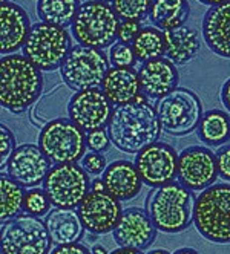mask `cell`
I'll return each instance as SVG.
<instances>
[{"mask_svg": "<svg viewBox=\"0 0 230 254\" xmlns=\"http://www.w3.org/2000/svg\"><path fill=\"white\" fill-rule=\"evenodd\" d=\"M106 127L111 144L129 155H137L156 142L163 132L155 106L143 94L131 103L115 106Z\"/></svg>", "mask_w": 230, "mask_h": 254, "instance_id": "obj_1", "label": "cell"}, {"mask_svg": "<svg viewBox=\"0 0 230 254\" xmlns=\"http://www.w3.org/2000/svg\"><path fill=\"white\" fill-rule=\"evenodd\" d=\"M43 92L42 70L23 54L0 57V107L19 115L37 103Z\"/></svg>", "mask_w": 230, "mask_h": 254, "instance_id": "obj_2", "label": "cell"}, {"mask_svg": "<svg viewBox=\"0 0 230 254\" xmlns=\"http://www.w3.org/2000/svg\"><path fill=\"white\" fill-rule=\"evenodd\" d=\"M197 196L180 183L155 187L146 197V213L156 231L178 234L193 222V207Z\"/></svg>", "mask_w": 230, "mask_h": 254, "instance_id": "obj_3", "label": "cell"}, {"mask_svg": "<svg viewBox=\"0 0 230 254\" xmlns=\"http://www.w3.org/2000/svg\"><path fill=\"white\" fill-rule=\"evenodd\" d=\"M193 227L212 244H230V184H212L195 199Z\"/></svg>", "mask_w": 230, "mask_h": 254, "instance_id": "obj_4", "label": "cell"}, {"mask_svg": "<svg viewBox=\"0 0 230 254\" xmlns=\"http://www.w3.org/2000/svg\"><path fill=\"white\" fill-rule=\"evenodd\" d=\"M120 22L109 3L86 0L78 6L71 31L78 45L103 51L117 42Z\"/></svg>", "mask_w": 230, "mask_h": 254, "instance_id": "obj_5", "label": "cell"}, {"mask_svg": "<svg viewBox=\"0 0 230 254\" xmlns=\"http://www.w3.org/2000/svg\"><path fill=\"white\" fill-rule=\"evenodd\" d=\"M155 111L161 130L172 136H187L197 130L203 115L200 97L187 87H175L156 100Z\"/></svg>", "mask_w": 230, "mask_h": 254, "instance_id": "obj_6", "label": "cell"}, {"mask_svg": "<svg viewBox=\"0 0 230 254\" xmlns=\"http://www.w3.org/2000/svg\"><path fill=\"white\" fill-rule=\"evenodd\" d=\"M73 48V39L68 29L39 22L31 25L23 56L42 72H52L60 67L66 54Z\"/></svg>", "mask_w": 230, "mask_h": 254, "instance_id": "obj_7", "label": "cell"}, {"mask_svg": "<svg viewBox=\"0 0 230 254\" xmlns=\"http://www.w3.org/2000/svg\"><path fill=\"white\" fill-rule=\"evenodd\" d=\"M39 147L51 164L78 162L86 153V132L68 118L51 120L39 133Z\"/></svg>", "mask_w": 230, "mask_h": 254, "instance_id": "obj_8", "label": "cell"}, {"mask_svg": "<svg viewBox=\"0 0 230 254\" xmlns=\"http://www.w3.org/2000/svg\"><path fill=\"white\" fill-rule=\"evenodd\" d=\"M51 247L42 217L20 213L0 228V250L3 254H49Z\"/></svg>", "mask_w": 230, "mask_h": 254, "instance_id": "obj_9", "label": "cell"}, {"mask_svg": "<svg viewBox=\"0 0 230 254\" xmlns=\"http://www.w3.org/2000/svg\"><path fill=\"white\" fill-rule=\"evenodd\" d=\"M109 67V59L101 49L76 45L69 49L59 69L65 84L77 92L100 87Z\"/></svg>", "mask_w": 230, "mask_h": 254, "instance_id": "obj_10", "label": "cell"}, {"mask_svg": "<svg viewBox=\"0 0 230 254\" xmlns=\"http://www.w3.org/2000/svg\"><path fill=\"white\" fill-rule=\"evenodd\" d=\"M42 186L52 207L77 208L91 191V179L80 164L69 162L52 166Z\"/></svg>", "mask_w": 230, "mask_h": 254, "instance_id": "obj_11", "label": "cell"}, {"mask_svg": "<svg viewBox=\"0 0 230 254\" xmlns=\"http://www.w3.org/2000/svg\"><path fill=\"white\" fill-rule=\"evenodd\" d=\"M134 166L143 184L155 189L176 179L178 153L170 144L156 141L135 155Z\"/></svg>", "mask_w": 230, "mask_h": 254, "instance_id": "obj_12", "label": "cell"}, {"mask_svg": "<svg viewBox=\"0 0 230 254\" xmlns=\"http://www.w3.org/2000/svg\"><path fill=\"white\" fill-rule=\"evenodd\" d=\"M112 103L106 98L100 87L77 90L68 101V120L73 121L83 132L104 129L112 114Z\"/></svg>", "mask_w": 230, "mask_h": 254, "instance_id": "obj_13", "label": "cell"}, {"mask_svg": "<svg viewBox=\"0 0 230 254\" xmlns=\"http://www.w3.org/2000/svg\"><path fill=\"white\" fill-rule=\"evenodd\" d=\"M176 178L181 186L192 191H203L215 184L218 179L215 153L204 146L186 147L178 155Z\"/></svg>", "mask_w": 230, "mask_h": 254, "instance_id": "obj_14", "label": "cell"}, {"mask_svg": "<svg viewBox=\"0 0 230 254\" xmlns=\"http://www.w3.org/2000/svg\"><path fill=\"white\" fill-rule=\"evenodd\" d=\"M121 211V202L108 191H89L77 207L83 228L95 236L112 233Z\"/></svg>", "mask_w": 230, "mask_h": 254, "instance_id": "obj_15", "label": "cell"}, {"mask_svg": "<svg viewBox=\"0 0 230 254\" xmlns=\"http://www.w3.org/2000/svg\"><path fill=\"white\" fill-rule=\"evenodd\" d=\"M112 234L118 247L141 251L155 242L156 228L146 210L140 207H129L121 211Z\"/></svg>", "mask_w": 230, "mask_h": 254, "instance_id": "obj_16", "label": "cell"}, {"mask_svg": "<svg viewBox=\"0 0 230 254\" xmlns=\"http://www.w3.org/2000/svg\"><path fill=\"white\" fill-rule=\"evenodd\" d=\"M8 175L23 189L39 187L51 169V161L35 144H22L15 147L9 162Z\"/></svg>", "mask_w": 230, "mask_h": 254, "instance_id": "obj_17", "label": "cell"}, {"mask_svg": "<svg viewBox=\"0 0 230 254\" xmlns=\"http://www.w3.org/2000/svg\"><path fill=\"white\" fill-rule=\"evenodd\" d=\"M141 94L151 100H160L180 83V72L166 57L149 60L141 64L138 70Z\"/></svg>", "mask_w": 230, "mask_h": 254, "instance_id": "obj_18", "label": "cell"}, {"mask_svg": "<svg viewBox=\"0 0 230 254\" xmlns=\"http://www.w3.org/2000/svg\"><path fill=\"white\" fill-rule=\"evenodd\" d=\"M31 20L28 12L17 3H0V54L8 56L23 48Z\"/></svg>", "mask_w": 230, "mask_h": 254, "instance_id": "obj_19", "label": "cell"}, {"mask_svg": "<svg viewBox=\"0 0 230 254\" xmlns=\"http://www.w3.org/2000/svg\"><path fill=\"white\" fill-rule=\"evenodd\" d=\"M101 181L104 191L114 196L117 201H132L143 189L141 181L134 162L128 159H117L106 166L101 173Z\"/></svg>", "mask_w": 230, "mask_h": 254, "instance_id": "obj_20", "label": "cell"}, {"mask_svg": "<svg viewBox=\"0 0 230 254\" xmlns=\"http://www.w3.org/2000/svg\"><path fill=\"white\" fill-rule=\"evenodd\" d=\"M201 28L206 46L218 57L230 60V0L210 6L203 17Z\"/></svg>", "mask_w": 230, "mask_h": 254, "instance_id": "obj_21", "label": "cell"}, {"mask_svg": "<svg viewBox=\"0 0 230 254\" xmlns=\"http://www.w3.org/2000/svg\"><path fill=\"white\" fill-rule=\"evenodd\" d=\"M100 89L112 106L131 103L141 94L138 72L134 67L111 66L103 77Z\"/></svg>", "mask_w": 230, "mask_h": 254, "instance_id": "obj_22", "label": "cell"}, {"mask_svg": "<svg viewBox=\"0 0 230 254\" xmlns=\"http://www.w3.org/2000/svg\"><path fill=\"white\" fill-rule=\"evenodd\" d=\"M164 56L175 66H183L197 57L201 48L200 34L195 28L178 26L173 29L163 31Z\"/></svg>", "mask_w": 230, "mask_h": 254, "instance_id": "obj_23", "label": "cell"}, {"mask_svg": "<svg viewBox=\"0 0 230 254\" xmlns=\"http://www.w3.org/2000/svg\"><path fill=\"white\" fill-rule=\"evenodd\" d=\"M43 222L54 245L77 244L86 231L76 208H51Z\"/></svg>", "mask_w": 230, "mask_h": 254, "instance_id": "obj_24", "label": "cell"}, {"mask_svg": "<svg viewBox=\"0 0 230 254\" xmlns=\"http://www.w3.org/2000/svg\"><path fill=\"white\" fill-rule=\"evenodd\" d=\"M151 22L156 29H173L186 25L190 17L189 0H152L149 9Z\"/></svg>", "mask_w": 230, "mask_h": 254, "instance_id": "obj_25", "label": "cell"}, {"mask_svg": "<svg viewBox=\"0 0 230 254\" xmlns=\"http://www.w3.org/2000/svg\"><path fill=\"white\" fill-rule=\"evenodd\" d=\"M198 138L209 147H221L230 139V114L220 109L203 112L197 127Z\"/></svg>", "mask_w": 230, "mask_h": 254, "instance_id": "obj_26", "label": "cell"}, {"mask_svg": "<svg viewBox=\"0 0 230 254\" xmlns=\"http://www.w3.org/2000/svg\"><path fill=\"white\" fill-rule=\"evenodd\" d=\"M23 187L8 175L0 172V225L23 213Z\"/></svg>", "mask_w": 230, "mask_h": 254, "instance_id": "obj_27", "label": "cell"}, {"mask_svg": "<svg viewBox=\"0 0 230 254\" xmlns=\"http://www.w3.org/2000/svg\"><path fill=\"white\" fill-rule=\"evenodd\" d=\"M80 3V0H37L35 11L42 22L66 28L73 23Z\"/></svg>", "mask_w": 230, "mask_h": 254, "instance_id": "obj_28", "label": "cell"}, {"mask_svg": "<svg viewBox=\"0 0 230 254\" xmlns=\"http://www.w3.org/2000/svg\"><path fill=\"white\" fill-rule=\"evenodd\" d=\"M134 56L137 62H149L164 56V40L163 31L156 29L155 26L141 28L137 37L131 43Z\"/></svg>", "mask_w": 230, "mask_h": 254, "instance_id": "obj_29", "label": "cell"}, {"mask_svg": "<svg viewBox=\"0 0 230 254\" xmlns=\"http://www.w3.org/2000/svg\"><path fill=\"white\" fill-rule=\"evenodd\" d=\"M152 0H111V6L120 20L143 22L149 15Z\"/></svg>", "mask_w": 230, "mask_h": 254, "instance_id": "obj_30", "label": "cell"}, {"mask_svg": "<svg viewBox=\"0 0 230 254\" xmlns=\"http://www.w3.org/2000/svg\"><path fill=\"white\" fill-rule=\"evenodd\" d=\"M52 205L43 189H29L23 196V211L37 217H43L51 211Z\"/></svg>", "mask_w": 230, "mask_h": 254, "instance_id": "obj_31", "label": "cell"}, {"mask_svg": "<svg viewBox=\"0 0 230 254\" xmlns=\"http://www.w3.org/2000/svg\"><path fill=\"white\" fill-rule=\"evenodd\" d=\"M108 59L112 66H120V67H132L137 62L132 46L121 42H115L111 46Z\"/></svg>", "mask_w": 230, "mask_h": 254, "instance_id": "obj_32", "label": "cell"}, {"mask_svg": "<svg viewBox=\"0 0 230 254\" xmlns=\"http://www.w3.org/2000/svg\"><path fill=\"white\" fill-rule=\"evenodd\" d=\"M15 150V135L8 126L0 123V172L8 167V162Z\"/></svg>", "mask_w": 230, "mask_h": 254, "instance_id": "obj_33", "label": "cell"}, {"mask_svg": "<svg viewBox=\"0 0 230 254\" xmlns=\"http://www.w3.org/2000/svg\"><path fill=\"white\" fill-rule=\"evenodd\" d=\"M80 161H81L80 162L81 169L91 176H100L104 172L106 166H108L106 156L103 153H97V152H86Z\"/></svg>", "mask_w": 230, "mask_h": 254, "instance_id": "obj_34", "label": "cell"}, {"mask_svg": "<svg viewBox=\"0 0 230 254\" xmlns=\"http://www.w3.org/2000/svg\"><path fill=\"white\" fill-rule=\"evenodd\" d=\"M109 146L111 141L106 129H97L86 133V149H89V152L103 153L109 149Z\"/></svg>", "mask_w": 230, "mask_h": 254, "instance_id": "obj_35", "label": "cell"}, {"mask_svg": "<svg viewBox=\"0 0 230 254\" xmlns=\"http://www.w3.org/2000/svg\"><path fill=\"white\" fill-rule=\"evenodd\" d=\"M217 169H218V178H223L227 183H230V144L218 147L215 153Z\"/></svg>", "mask_w": 230, "mask_h": 254, "instance_id": "obj_36", "label": "cell"}, {"mask_svg": "<svg viewBox=\"0 0 230 254\" xmlns=\"http://www.w3.org/2000/svg\"><path fill=\"white\" fill-rule=\"evenodd\" d=\"M141 29V22H132V20H121L117 32V40L121 43L131 45L134 39L137 37V34Z\"/></svg>", "mask_w": 230, "mask_h": 254, "instance_id": "obj_37", "label": "cell"}, {"mask_svg": "<svg viewBox=\"0 0 230 254\" xmlns=\"http://www.w3.org/2000/svg\"><path fill=\"white\" fill-rule=\"evenodd\" d=\"M49 254H91V250L83 244H68V245H57L54 250H51Z\"/></svg>", "mask_w": 230, "mask_h": 254, "instance_id": "obj_38", "label": "cell"}, {"mask_svg": "<svg viewBox=\"0 0 230 254\" xmlns=\"http://www.w3.org/2000/svg\"><path fill=\"white\" fill-rule=\"evenodd\" d=\"M221 103L226 109V112L230 114V77L223 83L221 87Z\"/></svg>", "mask_w": 230, "mask_h": 254, "instance_id": "obj_39", "label": "cell"}, {"mask_svg": "<svg viewBox=\"0 0 230 254\" xmlns=\"http://www.w3.org/2000/svg\"><path fill=\"white\" fill-rule=\"evenodd\" d=\"M91 191H104V186H103L101 178L91 181Z\"/></svg>", "mask_w": 230, "mask_h": 254, "instance_id": "obj_40", "label": "cell"}, {"mask_svg": "<svg viewBox=\"0 0 230 254\" xmlns=\"http://www.w3.org/2000/svg\"><path fill=\"white\" fill-rule=\"evenodd\" d=\"M109 254H143L141 251H138V250H131V248H117V250H114L112 253H109Z\"/></svg>", "mask_w": 230, "mask_h": 254, "instance_id": "obj_41", "label": "cell"}, {"mask_svg": "<svg viewBox=\"0 0 230 254\" xmlns=\"http://www.w3.org/2000/svg\"><path fill=\"white\" fill-rule=\"evenodd\" d=\"M172 254H200L195 248H190V247H184V248H180V250H176L175 253Z\"/></svg>", "mask_w": 230, "mask_h": 254, "instance_id": "obj_42", "label": "cell"}, {"mask_svg": "<svg viewBox=\"0 0 230 254\" xmlns=\"http://www.w3.org/2000/svg\"><path fill=\"white\" fill-rule=\"evenodd\" d=\"M198 2L203 5H207V6H217V5H221L224 2H229V0H198Z\"/></svg>", "mask_w": 230, "mask_h": 254, "instance_id": "obj_43", "label": "cell"}, {"mask_svg": "<svg viewBox=\"0 0 230 254\" xmlns=\"http://www.w3.org/2000/svg\"><path fill=\"white\" fill-rule=\"evenodd\" d=\"M91 254H109L108 250H106L103 245H94L91 248Z\"/></svg>", "mask_w": 230, "mask_h": 254, "instance_id": "obj_44", "label": "cell"}, {"mask_svg": "<svg viewBox=\"0 0 230 254\" xmlns=\"http://www.w3.org/2000/svg\"><path fill=\"white\" fill-rule=\"evenodd\" d=\"M146 254H170V253L167 250H164V248H156V250H151Z\"/></svg>", "mask_w": 230, "mask_h": 254, "instance_id": "obj_45", "label": "cell"}, {"mask_svg": "<svg viewBox=\"0 0 230 254\" xmlns=\"http://www.w3.org/2000/svg\"><path fill=\"white\" fill-rule=\"evenodd\" d=\"M95 2H101V3H109L111 0H95Z\"/></svg>", "mask_w": 230, "mask_h": 254, "instance_id": "obj_46", "label": "cell"}, {"mask_svg": "<svg viewBox=\"0 0 230 254\" xmlns=\"http://www.w3.org/2000/svg\"><path fill=\"white\" fill-rule=\"evenodd\" d=\"M5 2H9V0H0V3H5Z\"/></svg>", "mask_w": 230, "mask_h": 254, "instance_id": "obj_47", "label": "cell"}, {"mask_svg": "<svg viewBox=\"0 0 230 254\" xmlns=\"http://www.w3.org/2000/svg\"><path fill=\"white\" fill-rule=\"evenodd\" d=\"M0 254H3V251H2V250H0Z\"/></svg>", "mask_w": 230, "mask_h": 254, "instance_id": "obj_48", "label": "cell"}]
</instances>
